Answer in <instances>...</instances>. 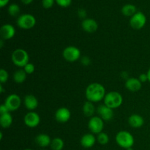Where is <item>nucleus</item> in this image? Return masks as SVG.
Listing matches in <instances>:
<instances>
[{
  "instance_id": "nucleus-1",
  "label": "nucleus",
  "mask_w": 150,
  "mask_h": 150,
  "mask_svg": "<svg viewBox=\"0 0 150 150\" xmlns=\"http://www.w3.org/2000/svg\"><path fill=\"white\" fill-rule=\"evenodd\" d=\"M105 95V87L99 83H90L85 91L86 98L88 101L92 103H98L104 100Z\"/></svg>"
},
{
  "instance_id": "nucleus-2",
  "label": "nucleus",
  "mask_w": 150,
  "mask_h": 150,
  "mask_svg": "<svg viewBox=\"0 0 150 150\" xmlns=\"http://www.w3.org/2000/svg\"><path fill=\"white\" fill-rule=\"evenodd\" d=\"M115 140L117 144L120 147L125 149L130 147H133L135 142L133 135L130 132L126 131V130H122V131L119 132L116 135Z\"/></svg>"
},
{
  "instance_id": "nucleus-3",
  "label": "nucleus",
  "mask_w": 150,
  "mask_h": 150,
  "mask_svg": "<svg viewBox=\"0 0 150 150\" xmlns=\"http://www.w3.org/2000/svg\"><path fill=\"white\" fill-rule=\"evenodd\" d=\"M103 100L105 105L114 109L121 106L123 103V98L120 92L112 91L106 93Z\"/></svg>"
},
{
  "instance_id": "nucleus-4",
  "label": "nucleus",
  "mask_w": 150,
  "mask_h": 150,
  "mask_svg": "<svg viewBox=\"0 0 150 150\" xmlns=\"http://www.w3.org/2000/svg\"><path fill=\"white\" fill-rule=\"evenodd\" d=\"M13 64L19 67H24L29 62V56L25 50L18 48L13 52L11 56Z\"/></svg>"
},
{
  "instance_id": "nucleus-5",
  "label": "nucleus",
  "mask_w": 150,
  "mask_h": 150,
  "mask_svg": "<svg viewBox=\"0 0 150 150\" xmlns=\"http://www.w3.org/2000/svg\"><path fill=\"white\" fill-rule=\"evenodd\" d=\"M36 24V19L31 14H23L19 16L17 20L18 27L23 29H30Z\"/></svg>"
},
{
  "instance_id": "nucleus-6",
  "label": "nucleus",
  "mask_w": 150,
  "mask_h": 150,
  "mask_svg": "<svg viewBox=\"0 0 150 150\" xmlns=\"http://www.w3.org/2000/svg\"><path fill=\"white\" fill-rule=\"evenodd\" d=\"M62 57L66 61L74 62L81 59V51L73 45L67 46L63 50Z\"/></svg>"
},
{
  "instance_id": "nucleus-7",
  "label": "nucleus",
  "mask_w": 150,
  "mask_h": 150,
  "mask_svg": "<svg viewBox=\"0 0 150 150\" xmlns=\"http://www.w3.org/2000/svg\"><path fill=\"white\" fill-rule=\"evenodd\" d=\"M146 17L142 12H137L130 19V25L133 29L139 30L145 26Z\"/></svg>"
},
{
  "instance_id": "nucleus-8",
  "label": "nucleus",
  "mask_w": 150,
  "mask_h": 150,
  "mask_svg": "<svg viewBox=\"0 0 150 150\" xmlns=\"http://www.w3.org/2000/svg\"><path fill=\"white\" fill-rule=\"evenodd\" d=\"M88 127L93 134L102 133L104 127V122L100 117H92L88 122Z\"/></svg>"
},
{
  "instance_id": "nucleus-9",
  "label": "nucleus",
  "mask_w": 150,
  "mask_h": 150,
  "mask_svg": "<svg viewBox=\"0 0 150 150\" xmlns=\"http://www.w3.org/2000/svg\"><path fill=\"white\" fill-rule=\"evenodd\" d=\"M4 105L7 106L9 111H15L19 108L21 104V99L20 97L16 94H11L4 100Z\"/></svg>"
},
{
  "instance_id": "nucleus-10",
  "label": "nucleus",
  "mask_w": 150,
  "mask_h": 150,
  "mask_svg": "<svg viewBox=\"0 0 150 150\" xmlns=\"http://www.w3.org/2000/svg\"><path fill=\"white\" fill-rule=\"evenodd\" d=\"M97 112H98L99 117L103 121H109V120H112L114 115L112 108L107 106L105 104L100 105L97 108Z\"/></svg>"
},
{
  "instance_id": "nucleus-11",
  "label": "nucleus",
  "mask_w": 150,
  "mask_h": 150,
  "mask_svg": "<svg viewBox=\"0 0 150 150\" xmlns=\"http://www.w3.org/2000/svg\"><path fill=\"white\" fill-rule=\"evenodd\" d=\"M25 125L29 127H35L40 122V117L38 113L35 111H29L23 118Z\"/></svg>"
},
{
  "instance_id": "nucleus-12",
  "label": "nucleus",
  "mask_w": 150,
  "mask_h": 150,
  "mask_svg": "<svg viewBox=\"0 0 150 150\" xmlns=\"http://www.w3.org/2000/svg\"><path fill=\"white\" fill-rule=\"evenodd\" d=\"M71 117V112L65 107L58 108L55 113V119L58 122L66 123L70 120Z\"/></svg>"
},
{
  "instance_id": "nucleus-13",
  "label": "nucleus",
  "mask_w": 150,
  "mask_h": 150,
  "mask_svg": "<svg viewBox=\"0 0 150 150\" xmlns=\"http://www.w3.org/2000/svg\"><path fill=\"white\" fill-rule=\"evenodd\" d=\"M16 35V29L14 26L9 23L4 24L0 29V35L3 40L12 39Z\"/></svg>"
},
{
  "instance_id": "nucleus-14",
  "label": "nucleus",
  "mask_w": 150,
  "mask_h": 150,
  "mask_svg": "<svg viewBox=\"0 0 150 150\" xmlns=\"http://www.w3.org/2000/svg\"><path fill=\"white\" fill-rule=\"evenodd\" d=\"M81 27L83 31L88 33H93L98 29V24L95 20L92 18H85L81 23Z\"/></svg>"
},
{
  "instance_id": "nucleus-15",
  "label": "nucleus",
  "mask_w": 150,
  "mask_h": 150,
  "mask_svg": "<svg viewBox=\"0 0 150 150\" xmlns=\"http://www.w3.org/2000/svg\"><path fill=\"white\" fill-rule=\"evenodd\" d=\"M97 142V138L93 133H86L81 137L80 141L81 145L86 149L92 148Z\"/></svg>"
},
{
  "instance_id": "nucleus-16",
  "label": "nucleus",
  "mask_w": 150,
  "mask_h": 150,
  "mask_svg": "<svg viewBox=\"0 0 150 150\" xmlns=\"http://www.w3.org/2000/svg\"><path fill=\"white\" fill-rule=\"evenodd\" d=\"M142 83L136 78H129L125 81V87L130 92H138L142 89Z\"/></svg>"
},
{
  "instance_id": "nucleus-17",
  "label": "nucleus",
  "mask_w": 150,
  "mask_h": 150,
  "mask_svg": "<svg viewBox=\"0 0 150 150\" xmlns=\"http://www.w3.org/2000/svg\"><path fill=\"white\" fill-rule=\"evenodd\" d=\"M128 124L133 128H139L144 124V120L139 114H132L128 118Z\"/></svg>"
},
{
  "instance_id": "nucleus-18",
  "label": "nucleus",
  "mask_w": 150,
  "mask_h": 150,
  "mask_svg": "<svg viewBox=\"0 0 150 150\" xmlns=\"http://www.w3.org/2000/svg\"><path fill=\"white\" fill-rule=\"evenodd\" d=\"M24 105L29 111L36 109L38 106V100L36 97L33 95H27L24 98Z\"/></svg>"
},
{
  "instance_id": "nucleus-19",
  "label": "nucleus",
  "mask_w": 150,
  "mask_h": 150,
  "mask_svg": "<svg viewBox=\"0 0 150 150\" xmlns=\"http://www.w3.org/2000/svg\"><path fill=\"white\" fill-rule=\"evenodd\" d=\"M35 143L38 145L39 146L42 148L47 147V146H50L51 143V139L48 135L45 134V133H40V134L38 135L35 139Z\"/></svg>"
},
{
  "instance_id": "nucleus-20",
  "label": "nucleus",
  "mask_w": 150,
  "mask_h": 150,
  "mask_svg": "<svg viewBox=\"0 0 150 150\" xmlns=\"http://www.w3.org/2000/svg\"><path fill=\"white\" fill-rule=\"evenodd\" d=\"M94 103L90 102V101H86L84 103L82 108V111H83V114L86 116V117H92L94 114L95 112V107L94 105Z\"/></svg>"
},
{
  "instance_id": "nucleus-21",
  "label": "nucleus",
  "mask_w": 150,
  "mask_h": 150,
  "mask_svg": "<svg viewBox=\"0 0 150 150\" xmlns=\"http://www.w3.org/2000/svg\"><path fill=\"white\" fill-rule=\"evenodd\" d=\"M13 124V117L10 113L2 114L0 116V125L3 128H8Z\"/></svg>"
},
{
  "instance_id": "nucleus-22",
  "label": "nucleus",
  "mask_w": 150,
  "mask_h": 150,
  "mask_svg": "<svg viewBox=\"0 0 150 150\" xmlns=\"http://www.w3.org/2000/svg\"><path fill=\"white\" fill-rule=\"evenodd\" d=\"M26 73L23 69H20L15 72L13 74V79L14 81L17 83H22L26 81Z\"/></svg>"
},
{
  "instance_id": "nucleus-23",
  "label": "nucleus",
  "mask_w": 150,
  "mask_h": 150,
  "mask_svg": "<svg viewBox=\"0 0 150 150\" xmlns=\"http://www.w3.org/2000/svg\"><path fill=\"white\" fill-rule=\"evenodd\" d=\"M122 13L125 16H127V17H132L133 15L136 14V6L133 4H125L122 8Z\"/></svg>"
},
{
  "instance_id": "nucleus-24",
  "label": "nucleus",
  "mask_w": 150,
  "mask_h": 150,
  "mask_svg": "<svg viewBox=\"0 0 150 150\" xmlns=\"http://www.w3.org/2000/svg\"><path fill=\"white\" fill-rule=\"evenodd\" d=\"M50 146L52 150H62L64 146V142L61 138H54L51 141Z\"/></svg>"
},
{
  "instance_id": "nucleus-25",
  "label": "nucleus",
  "mask_w": 150,
  "mask_h": 150,
  "mask_svg": "<svg viewBox=\"0 0 150 150\" xmlns=\"http://www.w3.org/2000/svg\"><path fill=\"white\" fill-rule=\"evenodd\" d=\"M97 142L101 145H105L108 143L109 142V137H108V134L105 133H102L98 134L97 136Z\"/></svg>"
},
{
  "instance_id": "nucleus-26",
  "label": "nucleus",
  "mask_w": 150,
  "mask_h": 150,
  "mask_svg": "<svg viewBox=\"0 0 150 150\" xmlns=\"http://www.w3.org/2000/svg\"><path fill=\"white\" fill-rule=\"evenodd\" d=\"M8 13L10 16L16 17L20 13V7L16 4H11L8 7Z\"/></svg>"
},
{
  "instance_id": "nucleus-27",
  "label": "nucleus",
  "mask_w": 150,
  "mask_h": 150,
  "mask_svg": "<svg viewBox=\"0 0 150 150\" xmlns=\"http://www.w3.org/2000/svg\"><path fill=\"white\" fill-rule=\"evenodd\" d=\"M8 73L4 69H1L0 70V82H1V84L6 83L7 81V80H8Z\"/></svg>"
},
{
  "instance_id": "nucleus-28",
  "label": "nucleus",
  "mask_w": 150,
  "mask_h": 150,
  "mask_svg": "<svg viewBox=\"0 0 150 150\" xmlns=\"http://www.w3.org/2000/svg\"><path fill=\"white\" fill-rule=\"evenodd\" d=\"M23 70L26 72V74H32L35 70V66L32 63L29 62L27 64L24 66Z\"/></svg>"
},
{
  "instance_id": "nucleus-29",
  "label": "nucleus",
  "mask_w": 150,
  "mask_h": 150,
  "mask_svg": "<svg viewBox=\"0 0 150 150\" xmlns=\"http://www.w3.org/2000/svg\"><path fill=\"white\" fill-rule=\"evenodd\" d=\"M57 4L60 7H67L71 4L72 0H55Z\"/></svg>"
},
{
  "instance_id": "nucleus-30",
  "label": "nucleus",
  "mask_w": 150,
  "mask_h": 150,
  "mask_svg": "<svg viewBox=\"0 0 150 150\" xmlns=\"http://www.w3.org/2000/svg\"><path fill=\"white\" fill-rule=\"evenodd\" d=\"M55 0H42V7L45 9H49L54 5Z\"/></svg>"
},
{
  "instance_id": "nucleus-31",
  "label": "nucleus",
  "mask_w": 150,
  "mask_h": 150,
  "mask_svg": "<svg viewBox=\"0 0 150 150\" xmlns=\"http://www.w3.org/2000/svg\"><path fill=\"white\" fill-rule=\"evenodd\" d=\"M81 62L83 65L84 66H89L91 64V59L89 57L87 56H83L81 58Z\"/></svg>"
},
{
  "instance_id": "nucleus-32",
  "label": "nucleus",
  "mask_w": 150,
  "mask_h": 150,
  "mask_svg": "<svg viewBox=\"0 0 150 150\" xmlns=\"http://www.w3.org/2000/svg\"><path fill=\"white\" fill-rule=\"evenodd\" d=\"M78 16H79V18H83L84 20L85 18L86 17V11L83 8H80L78 10Z\"/></svg>"
},
{
  "instance_id": "nucleus-33",
  "label": "nucleus",
  "mask_w": 150,
  "mask_h": 150,
  "mask_svg": "<svg viewBox=\"0 0 150 150\" xmlns=\"http://www.w3.org/2000/svg\"><path fill=\"white\" fill-rule=\"evenodd\" d=\"M138 79H139V81H140L142 83H145V82L148 81V76L146 73H142V74L139 75Z\"/></svg>"
},
{
  "instance_id": "nucleus-34",
  "label": "nucleus",
  "mask_w": 150,
  "mask_h": 150,
  "mask_svg": "<svg viewBox=\"0 0 150 150\" xmlns=\"http://www.w3.org/2000/svg\"><path fill=\"white\" fill-rule=\"evenodd\" d=\"M9 112H10V111H9L8 108H7V106H6L4 104H1V106H0V114L2 115V114H7V113Z\"/></svg>"
},
{
  "instance_id": "nucleus-35",
  "label": "nucleus",
  "mask_w": 150,
  "mask_h": 150,
  "mask_svg": "<svg viewBox=\"0 0 150 150\" xmlns=\"http://www.w3.org/2000/svg\"><path fill=\"white\" fill-rule=\"evenodd\" d=\"M10 0H0V7H4V6L7 5V3L9 2Z\"/></svg>"
},
{
  "instance_id": "nucleus-36",
  "label": "nucleus",
  "mask_w": 150,
  "mask_h": 150,
  "mask_svg": "<svg viewBox=\"0 0 150 150\" xmlns=\"http://www.w3.org/2000/svg\"><path fill=\"white\" fill-rule=\"evenodd\" d=\"M21 1L24 4H29L33 1V0H21Z\"/></svg>"
},
{
  "instance_id": "nucleus-37",
  "label": "nucleus",
  "mask_w": 150,
  "mask_h": 150,
  "mask_svg": "<svg viewBox=\"0 0 150 150\" xmlns=\"http://www.w3.org/2000/svg\"><path fill=\"white\" fill-rule=\"evenodd\" d=\"M146 74H147V76H148V81L150 82V67L149 68V70H148Z\"/></svg>"
},
{
  "instance_id": "nucleus-38",
  "label": "nucleus",
  "mask_w": 150,
  "mask_h": 150,
  "mask_svg": "<svg viewBox=\"0 0 150 150\" xmlns=\"http://www.w3.org/2000/svg\"><path fill=\"white\" fill-rule=\"evenodd\" d=\"M3 40H4L3 39H1V40H0V47H1V48H2L3 47Z\"/></svg>"
},
{
  "instance_id": "nucleus-39",
  "label": "nucleus",
  "mask_w": 150,
  "mask_h": 150,
  "mask_svg": "<svg viewBox=\"0 0 150 150\" xmlns=\"http://www.w3.org/2000/svg\"><path fill=\"white\" fill-rule=\"evenodd\" d=\"M126 150H133V149L132 147H130V148H128V149H127Z\"/></svg>"
},
{
  "instance_id": "nucleus-40",
  "label": "nucleus",
  "mask_w": 150,
  "mask_h": 150,
  "mask_svg": "<svg viewBox=\"0 0 150 150\" xmlns=\"http://www.w3.org/2000/svg\"><path fill=\"white\" fill-rule=\"evenodd\" d=\"M23 150H32V149H23Z\"/></svg>"
},
{
  "instance_id": "nucleus-41",
  "label": "nucleus",
  "mask_w": 150,
  "mask_h": 150,
  "mask_svg": "<svg viewBox=\"0 0 150 150\" xmlns=\"http://www.w3.org/2000/svg\"><path fill=\"white\" fill-rule=\"evenodd\" d=\"M43 150H44V149H43Z\"/></svg>"
}]
</instances>
